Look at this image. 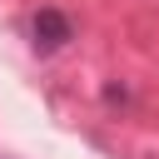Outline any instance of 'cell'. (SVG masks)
<instances>
[{"label": "cell", "instance_id": "6da1fadb", "mask_svg": "<svg viewBox=\"0 0 159 159\" xmlns=\"http://www.w3.org/2000/svg\"><path fill=\"white\" fill-rule=\"evenodd\" d=\"M30 35H35V50H40V55H55L75 30H70V15H65V10L45 5V10H35V20H30Z\"/></svg>", "mask_w": 159, "mask_h": 159}]
</instances>
